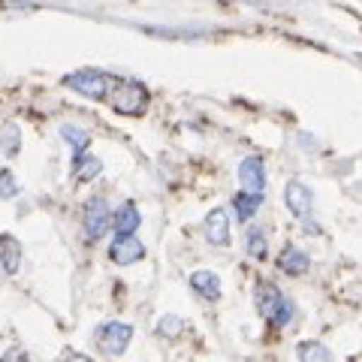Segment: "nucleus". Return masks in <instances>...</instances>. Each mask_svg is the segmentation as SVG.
<instances>
[{
    "label": "nucleus",
    "instance_id": "1",
    "mask_svg": "<svg viewBox=\"0 0 362 362\" xmlns=\"http://www.w3.org/2000/svg\"><path fill=\"white\" fill-rule=\"evenodd\" d=\"M106 103L118 112V115H127V118H139L148 112V103H151V94L148 88L136 78H127V76H112L109 82V94H106Z\"/></svg>",
    "mask_w": 362,
    "mask_h": 362
},
{
    "label": "nucleus",
    "instance_id": "2",
    "mask_svg": "<svg viewBox=\"0 0 362 362\" xmlns=\"http://www.w3.org/2000/svg\"><path fill=\"white\" fill-rule=\"evenodd\" d=\"M254 302H257L259 317H266L269 326H275V329H284V326L293 323V317H296V305H293V299L284 296L272 281H257Z\"/></svg>",
    "mask_w": 362,
    "mask_h": 362
},
{
    "label": "nucleus",
    "instance_id": "3",
    "mask_svg": "<svg viewBox=\"0 0 362 362\" xmlns=\"http://www.w3.org/2000/svg\"><path fill=\"white\" fill-rule=\"evenodd\" d=\"M94 341L106 356H124V350H127L133 341V326L121 323V320L100 323L97 332H94Z\"/></svg>",
    "mask_w": 362,
    "mask_h": 362
},
{
    "label": "nucleus",
    "instance_id": "4",
    "mask_svg": "<svg viewBox=\"0 0 362 362\" xmlns=\"http://www.w3.org/2000/svg\"><path fill=\"white\" fill-rule=\"evenodd\" d=\"M109 82H112V76L103 73V70H76L70 76H64L66 88H73V90H78V94H85L90 100H106Z\"/></svg>",
    "mask_w": 362,
    "mask_h": 362
},
{
    "label": "nucleus",
    "instance_id": "5",
    "mask_svg": "<svg viewBox=\"0 0 362 362\" xmlns=\"http://www.w3.org/2000/svg\"><path fill=\"white\" fill-rule=\"evenodd\" d=\"M112 226V211L109 202L103 197H90L85 202V239L88 242H100Z\"/></svg>",
    "mask_w": 362,
    "mask_h": 362
},
{
    "label": "nucleus",
    "instance_id": "6",
    "mask_svg": "<svg viewBox=\"0 0 362 362\" xmlns=\"http://www.w3.org/2000/svg\"><path fill=\"white\" fill-rule=\"evenodd\" d=\"M284 202H287V209L296 214L299 221L308 223L311 221V209H314V194H311V187L308 185H302V181L293 178L290 185L284 187Z\"/></svg>",
    "mask_w": 362,
    "mask_h": 362
},
{
    "label": "nucleus",
    "instance_id": "7",
    "mask_svg": "<svg viewBox=\"0 0 362 362\" xmlns=\"http://www.w3.org/2000/svg\"><path fill=\"white\" fill-rule=\"evenodd\" d=\"M145 257V245L136 235H115V242L109 245V259L115 266H133Z\"/></svg>",
    "mask_w": 362,
    "mask_h": 362
},
{
    "label": "nucleus",
    "instance_id": "8",
    "mask_svg": "<svg viewBox=\"0 0 362 362\" xmlns=\"http://www.w3.org/2000/svg\"><path fill=\"white\" fill-rule=\"evenodd\" d=\"M239 181H242V190H247V194H263L266 190V163L263 157H245V160L239 163Z\"/></svg>",
    "mask_w": 362,
    "mask_h": 362
},
{
    "label": "nucleus",
    "instance_id": "9",
    "mask_svg": "<svg viewBox=\"0 0 362 362\" xmlns=\"http://www.w3.org/2000/svg\"><path fill=\"white\" fill-rule=\"evenodd\" d=\"M202 233H206V239L218 247L230 245V214L223 209H211L206 214V221H202Z\"/></svg>",
    "mask_w": 362,
    "mask_h": 362
},
{
    "label": "nucleus",
    "instance_id": "10",
    "mask_svg": "<svg viewBox=\"0 0 362 362\" xmlns=\"http://www.w3.org/2000/svg\"><path fill=\"white\" fill-rule=\"evenodd\" d=\"M278 269L284 272V275H290V278H299V275H305V272L311 269V257L305 254L302 247L287 245L284 251H281V257H278Z\"/></svg>",
    "mask_w": 362,
    "mask_h": 362
},
{
    "label": "nucleus",
    "instance_id": "11",
    "mask_svg": "<svg viewBox=\"0 0 362 362\" xmlns=\"http://www.w3.org/2000/svg\"><path fill=\"white\" fill-rule=\"evenodd\" d=\"M190 287H194L197 296H202L206 302H218L221 299V278L209 269H199L190 275Z\"/></svg>",
    "mask_w": 362,
    "mask_h": 362
},
{
    "label": "nucleus",
    "instance_id": "12",
    "mask_svg": "<svg viewBox=\"0 0 362 362\" xmlns=\"http://www.w3.org/2000/svg\"><path fill=\"white\" fill-rule=\"evenodd\" d=\"M139 223H142V214L133 202H124V206L115 209V214H112V230H115V235H133L139 230Z\"/></svg>",
    "mask_w": 362,
    "mask_h": 362
},
{
    "label": "nucleus",
    "instance_id": "13",
    "mask_svg": "<svg viewBox=\"0 0 362 362\" xmlns=\"http://www.w3.org/2000/svg\"><path fill=\"white\" fill-rule=\"evenodd\" d=\"M0 269L6 275H18V269H21V245L9 233L0 235Z\"/></svg>",
    "mask_w": 362,
    "mask_h": 362
},
{
    "label": "nucleus",
    "instance_id": "14",
    "mask_svg": "<svg viewBox=\"0 0 362 362\" xmlns=\"http://www.w3.org/2000/svg\"><path fill=\"white\" fill-rule=\"evenodd\" d=\"M263 206V194H247V190H239V194L233 197V209H235V221H251L254 214L259 211Z\"/></svg>",
    "mask_w": 362,
    "mask_h": 362
},
{
    "label": "nucleus",
    "instance_id": "15",
    "mask_svg": "<svg viewBox=\"0 0 362 362\" xmlns=\"http://www.w3.org/2000/svg\"><path fill=\"white\" fill-rule=\"evenodd\" d=\"M61 136H64V142L73 148V160L85 157L88 145H90V133H88V130L76 127V124H61Z\"/></svg>",
    "mask_w": 362,
    "mask_h": 362
},
{
    "label": "nucleus",
    "instance_id": "16",
    "mask_svg": "<svg viewBox=\"0 0 362 362\" xmlns=\"http://www.w3.org/2000/svg\"><path fill=\"white\" fill-rule=\"evenodd\" d=\"M18 151H21V130H18V124L6 121L4 127H0V154L16 157Z\"/></svg>",
    "mask_w": 362,
    "mask_h": 362
},
{
    "label": "nucleus",
    "instance_id": "17",
    "mask_svg": "<svg viewBox=\"0 0 362 362\" xmlns=\"http://www.w3.org/2000/svg\"><path fill=\"white\" fill-rule=\"evenodd\" d=\"M296 359L299 362H335L332 354H329V347L320 344V341H302L296 347Z\"/></svg>",
    "mask_w": 362,
    "mask_h": 362
},
{
    "label": "nucleus",
    "instance_id": "18",
    "mask_svg": "<svg viewBox=\"0 0 362 362\" xmlns=\"http://www.w3.org/2000/svg\"><path fill=\"white\" fill-rule=\"evenodd\" d=\"M73 173L78 181H94L100 173H103V160L100 157H78V160H73Z\"/></svg>",
    "mask_w": 362,
    "mask_h": 362
},
{
    "label": "nucleus",
    "instance_id": "19",
    "mask_svg": "<svg viewBox=\"0 0 362 362\" xmlns=\"http://www.w3.org/2000/svg\"><path fill=\"white\" fill-rule=\"evenodd\" d=\"M247 257L251 259H266V254H269V239H266V233L259 230V226H251L247 230Z\"/></svg>",
    "mask_w": 362,
    "mask_h": 362
},
{
    "label": "nucleus",
    "instance_id": "20",
    "mask_svg": "<svg viewBox=\"0 0 362 362\" xmlns=\"http://www.w3.org/2000/svg\"><path fill=\"white\" fill-rule=\"evenodd\" d=\"M181 332H185V320H181V317L166 314V317H160V320H157V335L166 338V341H178Z\"/></svg>",
    "mask_w": 362,
    "mask_h": 362
},
{
    "label": "nucleus",
    "instance_id": "21",
    "mask_svg": "<svg viewBox=\"0 0 362 362\" xmlns=\"http://www.w3.org/2000/svg\"><path fill=\"white\" fill-rule=\"evenodd\" d=\"M0 197L4 199H16L18 197V181L9 169H0Z\"/></svg>",
    "mask_w": 362,
    "mask_h": 362
},
{
    "label": "nucleus",
    "instance_id": "22",
    "mask_svg": "<svg viewBox=\"0 0 362 362\" xmlns=\"http://www.w3.org/2000/svg\"><path fill=\"white\" fill-rule=\"evenodd\" d=\"M0 362H30V359H28V354H25V350H18V347H9L6 354L0 356Z\"/></svg>",
    "mask_w": 362,
    "mask_h": 362
},
{
    "label": "nucleus",
    "instance_id": "23",
    "mask_svg": "<svg viewBox=\"0 0 362 362\" xmlns=\"http://www.w3.org/2000/svg\"><path fill=\"white\" fill-rule=\"evenodd\" d=\"M64 362H90L88 356H82V354H66L64 356Z\"/></svg>",
    "mask_w": 362,
    "mask_h": 362
}]
</instances>
